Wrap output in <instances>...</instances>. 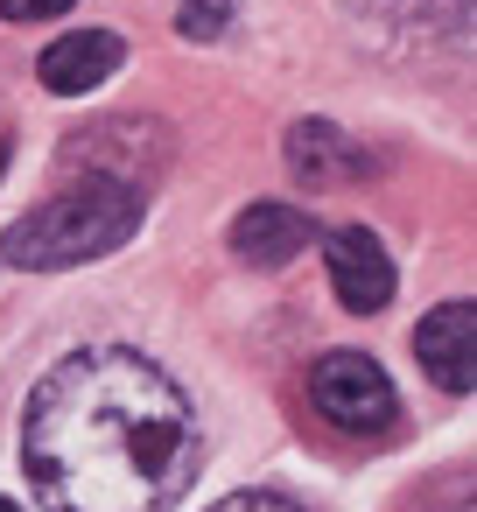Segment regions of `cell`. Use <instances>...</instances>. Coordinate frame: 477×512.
<instances>
[{
	"label": "cell",
	"instance_id": "obj_1",
	"mask_svg": "<svg viewBox=\"0 0 477 512\" xmlns=\"http://www.w3.org/2000/svg\"><path fill=\"white\" fill-rule=\"evenodd\" d=\"M22 463L50 512H169L204 470V428L155 358L71 351L29 393Z\"/></svg>",
	"mask_w": 477,
	"mask_h": 512
},
{
	"label": "cell",
	"instance_id": "obj_2",
	"mask_svg": "<svg viewBox=\"0 0 477 512\" xmlns=\"http://www.w3.org/2000/svg\"><path fill=\"white\" fill-rule=\"evenodd\" d=\"M148 218L141 183L127 176H78L71 190H57L50 204H36L29 218H15L0 232V260L22 274H57V267H85L106 260L113 246H127Z\"/></svg>",
	"mask_w": 477,
	"mask_h": 512
},
{
	"label": "cell",
	"instance_id": "obj_3",
	"mask_svg": "<svg viewBox=\"0 0 477 512\" xmlns=\"http://www.w3.org/2000/svg\"><path fill=\"white\" fill-rule=\"evenodd\" d=\"M309 407L344 435H379V428H393L400 400H393V379L372 351H323L309 365Z\"/></svg>",
	"mask_w": 477,
	"mask_h": 512
},
{
	"label": "cell",
	"instance_id": "obj_4",
	"mask_svg": "<svg viewBox=\"0 0 477 512\" xmlns=\"http://www.w3.org/2000/svg\"><path fill=\"white\" fill-rule=\"evenodd\" d=\"M414 358L442 393H470L477 386V309L470 302H442L414 323Z\"/></svg>",
	"mask_w": 477,
	"mask_h": 512
},
{
	"label": "cell",
	"instance_id": "obj_5",
	"mask_svg": "<svg viewBox=\"0 0 477 512\" xmlns=\"http://www.w3.org/2000/svg\"><path fill=\"white\" fill-rule=\"evenodd\" d=\"M323 253H330L337 302H344L351 316H372V309L393 302V253H386V239H372L365 225H344V232L323 239Z\"/></svg>",
	"mask_w": 477,
	"mask_h": 512
},
{
	"label": "cell",
	"instance_id": "obj_6",
	"mask_svg": "<svg viewBox=\"0 0 477 512\" xmlns=\"http://www.w3.org/2000/svg\"><path fill=\"white\" fill-rule=\"evenodd\" d=\"M120 64H127V43H120L113 29H78V36H57V43L43 50L36 78H43V92L78 99V92H99Z\"/></svg>",
	"mask_w": 477,
	"mask_h": 512
},
{
	"label": "cell",
	"instance_id": "obj_7",
	"mask_svg": "<svg viewBox=\"0 0 477 512\" xmlns=\"http://www.w3.org/2000/svg\"><path fill=\"white\" fill-rule=\"evenodd\" d=\"M288 169H295V183H309V190H337V183H365V176H372V155H365L344 127H330V120H295V134H288Z\"/></svg>",
	"mask_w": 477,
	"mask_h": 512
},
{
	"label": "cell",
	"instance_id": "obj_8",
	"mask_svg": "<svg viewBox=\"0 0 477 512\" xmlns=\"http://www.w3.org/2000/svg\"><path fill=\"white\" fill-rule=\"evenodd\" d=\"M316 239V225L295 211V204H246L232 218V253L246 267H288L302 246Z\"/></svg>",
	"mask_w": 477,
	"mask_h": 512
},
{
	"label": "cell",
	"instance_id": "obj_9",
	"mask_svg": "<svg viewBox=\"0 0 477 512\" xmlns=\"http://www.w3.org/2000/svg\"><path fill=\"white\" fill-rule=\"evenodd\" d=\"M358 15L379 22L393 43H435L442 29H463L470 0H358Z\"/></svg>",
	"mask_w": 477,
	"mask_h": 512
},
{
	"label": "cell",
	"instance_id": "obj_10",
	"mask_svg": "<svg viewBox=\"0 0 477 512\" xmlns=\"http://www.w3.org/2000/svg\"><path fill=\"white\" fill-rule=\"evenodd\" d=\"M232 8H239V0H183L176 36H183V43H218V36L232 29Z\"/></svg>",
	"mask_w": 477,
	"mask_h": 512
},
{
	"label": "cell",
	"instance_id": "obj_11",
	"mask_svg": "<svg viewBox=\"0 0 477 512\" xmlns=\"http://www.w3.org/2000/svg\"><path fill=\"white\" fill-rule=\"evenodd\" d=\"M211 512H295V505L274 498V491H232V498H218Z\"/></svg>",
	"mask_w": 477,
	"mask_h": 512
},
{
	"label": "cell",
	"instance_id": "obj_12",
	"mask_svg": "<svg viewBox=\"0 0 477 512\" xmlns=\"http://www.w3.org/2000/svg\"><path fill=\"white\" fill-rule=\"evenodd\" d=\"M64 8H71V0H0V15H8V22H50Z\"/></svg>",
	"mask_w": 477,
	"mask_h": 512
},
{
	"label": "cell",
	"instance_id": "obj_13",
	"mask_svg": "<svg viewBox=\"0 0 477 512\" xmlns=\"http://www.w3.org/2000/svg\"><path fill=\"white\" fill-rule=\"evenodd\" d=\"M0 512H22V505H8V498H0Z\"/></svg>",
	"mask_w": 477,
	"mask_h": 512
},
{
	"label": "cell",
	"instance_id": "obj_14",
	"mask_svg": "<svg viewBox=\"0 0 477 512\" xmlns=\"http://www.w3.org/2000/svg\"><path fill=\"white\" fill-rule=\"evenodd\" d=\"M0 162H8V141H0Z\"/></svg>",
	"mask_w": 477,
	"mask_h": 512
}]
</instances>
